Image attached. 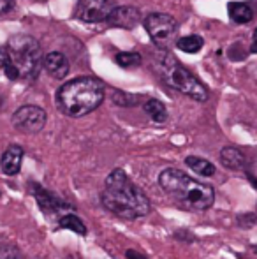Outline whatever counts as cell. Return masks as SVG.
<instances>
[{
	"label": "cell",
	"mask_w": 257,
	"mask_h": 259,
	"mask_svg": "<svg viewBox=\"0 0 257 259\" xmlns=\"http://www.w3.org/2000/svg\"><path fill=\"white\" fill-rule=\"evenodd\" d=\"M100 201L106 210L122 219H139L151 211L150 199L125 175L124 169H115L108 175Z\"/></svg>",
	"instance_id": "obj_1"
},
{
	"label": "cell",
	"mask_w": 257,
	"mask_h": 259,
	"mask_svg": "<svg viewBox=\"0 0 257 259\" xmlns=\"http://www.w3.org/2000/svg\"><path fill=\"white\" fill-rule=\"evenodd\" d=\"M162 191L185 210L204 211L215 201V192L210 185L190 178L187 173L175 167H168L159 177Z\"/></svg>",
	"instance_id": "obj_2"
},
{
	"label": "cell",
	"mask_w": 257,
	"mask_h": 259,
	"mask_svg": "<svg viewBox=\"0 0 257 259\" xmlns=\"http://www.w3.org/2000/svg\"><path fill=\"white\" fill-rule=\"evenodd\" d=\"M104 101V85L100 79L81 76L60 87L57 103L69 116H85L97 109Z\"/></svg>",
	"instance_id": "obj_3"
},
{
	"label": "cell",
	"mask_w": 257,
	"mask_h": 259,
	"mask_svg": "<svg viewBox=\"0 0 257 259\" xmlns=\"http://www.w3.org/2000/svg\"><path fill=\"white\" fill-rule=\"evenodd\" d=\"M157 71L161 74V78L164 79L166 85H169L171 89L178 90V92L189 96L190 99L199 101V103H204L208 101L210 92L201 81L189 71L185 69L176 57H173L168 52H161V55L157 57Z\"/></svg>",
	"instance_id": "obj_4"
},
{
	"label": "cell",
	"mask_w": 257,
	"mask_h": 259,
	"mask_svg": "<svg viewBox=\"0 0 257 259\" xmlns=\"http://www.w3.org/2000/svg\"><path fill=\"white\" fill-rule=\"evenodd\" d=\"M6 48L7 53H9L11 64L20 72V78H37L42 65V52L41 45L32 35H14V37L9 39Z\"/></svg>",
	"instance_id": "obj_5"
},
{
	"label": "cell",
	"mask_w": 257,
	"mask_h": 259,
	"mask_svg": "<svg viewBox=\"0 0 257 259\" xmlns=\"http://www.w3.org/2000/svg\"><path fill=\"white\" fill-rule=\"evenodd\" d=\"M144 28L150 34L151 41L161 48H169L178 34V23L173 16L164 13H155L146 16Z\"/></svg>",
	"instance_id": "obj_6"
},
{
	"label": "cell",
	"mask_w": 257,
	"mask_h": 259,
	"mask_svg": "<svg viewBox=\"0 0 257 259\" xmlns=\"http://www.w3.org/2000/svg\"><path fill=\"white\" fill-rule=\"evenodd\" d=\"M46 118V111L39 106H21L13 115V125L21 133L35 134L44 129Z\"/></svg>",
	"instance_id": "obj_7"
},
{
	"label": "cell",
	"mask_w": 257,
	"mask_h": 259,
	"mask_svg": "<svg viewBox=\"0 0 257 259\" xmlns=\"http://www.w3.org/2000/svg\"><path fill=\"white\" fill-rule=\"evenodd\" d=\"M115 9H117L115 0H78L76 16L86 23H97V21H108Z\"/></svg>",
	"instance_id": "obj_8"
},
{
	"label": "cell",
	"mask_w": 257,
	"mask_h": 259,
	"mask_svg": "<svg viewBox=\"0 0 257 259\" xmlns=\"http://www.w3.org/2000/svg\"><path fill=\"white\" fill-rule=\"evenodd\" d=\"M141 20V14L136 7H117V9L111 13V16L108 18V23L113 25V27L120 28H134Z\"/></svg>",
	"instance_id": "obj_9"
},
{
	"label": "cell",
	"mask_w": 257,
	"mask_h": 259,
	"mask_svg": "<svg viewBox=\"0 0 257 259\" xmlns=\"http://www.w3.org/2000/svg\"><path fill=\"white\" fill-rule=\"evenodd\" d=\"M34 196H35V199H37L39 208H41L42 211H46V213H59V211L69 210V208H71V205L60 201V199L55 198L52 192L39 187V185H34Z\"/></svg>",
	"instance_id": "obj_10"
},
{
	"label": "cell",
	"mask_w": 257,
	"mask_h": 259,
	"mask_svg": "<svg viewBox=\"0 0 257 259\" xmlns=\"http://www.w3.org/2000/svg\"><path fill=\"white\" fill-rule=\"evenodd\" d=\"M21 160H23V148L20 145H11L0 159V167L7 177H14L20 173Z\"/></svg>",
	"instance_id": "obj_11"
},
{
	"label": "cell",
	"mask_w": 257,
	"mask_h": 259,
	"mask_svg": "<svg viewBox=\"0 0 257 259\" xmlns=\"http://www.w3.org/2000/svg\"><path fill=\"white\" fill-rule=\"evenodd\" d=\"M44 69L55 79H64L69 74V62L64 53L52 52L44 57Z\"/></svg>",
	"instance_id": "obj_12"
},
{
	"label": "cell",
	"mask_w": 257,
	"mask_h": 259,
	"mask_svg": "<svg viewBox=\"0 0 257 259\" xmlns=\"http://www.w3.org/2000/svg\"><path fill=\"white\" fill-rule=\"evenodd\" d=\"M220 162L227 169H245L247 167V157L241 154V150L234 147H226L220 152Z\"/></svg>",
	"instance_id": "obj_13"
},
{
	"label": "cell",
	"mask_w": 257,
	"mask_h": 259,
	"mask_svg": "<svg viewBox=\"0 0 257 259\" xmlns=\"http://www.w3.org/2000/svg\"><path fill=\"white\" fill-rule=\"evenodd\" d=\"M227 11H229V18L234 23H248L254 18L252 7L243 2H231L227 6Z\"/></svg>",
	"instance_id": "obj_14"
},
{
	"label": "cell",
	"mask_w": 257,
	"mask_h": 259,
	"mask_svg": "<svg viewBox=\"0 0 257 259\" xmlns=\"http://www.w3.org/2000/svg\"><path fill=\"white\" fill-rule=\"evenodd\" d=\"M144 111L157 123H164L168 120V109H166L164 103H161L159 99H148L144 103Z\"/></svg>",
	"instance_id": "obj_15"
},
{
	"label": "cell",
	"mask_w": 257,
	"mask_h": 259,
	"mask_svg": "<svg viewBox=\"0 0 257 259\" xmlns=\"http://www.w3.org/2000/svg\"><path fill=\"white\" fill-rule=\"evenodd\" d=\"M185 164L197 175H202V177H212V175H215V166H213L212 162H208L206 159H201V157L189 155L185 159Z\"/></svg>",
	"instance_id": "obj_16"
},
{
	"label": "cell",
	"mask_w": 257,
	"mask_h": 259,
	"mask_svg": "<svg viewBox=\"0 0 257 259\" xmlns=\"http://www.w3.org/2000/svg\"><path fill=\"white\" fill-rule=\"evenodd\" d=\"M60 228L64 229H71V231L78 233V235H86V226L83 224V221L78 217V215H72V213H65L62 219L59 221Z\"/></svg>",
	"instance_id": "obj_17"
},
{
	"label": "cell",
	"mask_w": 257,
	"mask_h": 259,
	"mask_svg": "<svg viewBox=\"0 0 257 259\" xmlns=\"http://www.w3.org/2000/svg\"><path fill=\"white\" fill-rule=\"evenodd\" d=\"M202 45L204 42H202V39L199 35H185V37L176 41L178 50H182L183 53H197L202 48Z\"/></svg>",
	"instance_id": "obj_18"
},
{
	"label": "cell",
	"mask_w": 257,
	"mask_h": 259,
	"mask_svg": "<svg viewBox=\"0 0 257 259\" xmlns=\"http://www.w3.org/2000/svg\"><path fill=\"white\" fill-rule=\"evenodd\" d=\"M117 64L120 65V67H134V65H139L141 55L139 53H118Z\"/></svg>",
	"instance_id": "obj_19"
},
{
	"label": "cell",
	"mask_w": 257,
	"mask_h": 259,
	"mask_svg": "<svg viewBox=\"0 0 257 259\" xmlns=\"http://www.w3.org/2000/svg\"><path fill=\"white\" fill-rule=\"evenodd\" d=\"M0 259H20V252L13 245H2L0 247Z\"/></svg>",
	"instance_id": "obj_20"
},
{
	"label": "cell",
	"mask_w": 257,
	"mask_h": 259,
	"mask_svg": "<svg viewBox=\"0 0 257 259\" xmlns=\"http://www.w3.org/2000/svg\"><path fill=\"white\" fill-rule=\"evenodd\" d=\"M9 64H11L9 53H7V48L4 46V48H0V71H4Z\"/></svg>",
	"instance_id": "obj_21"
},
{
	"label": "cell",
	"mask_w": 257,
	"mask_h": 259,
	"mask_svg": "<svg viewBox=\"0 0 257 259\" xmlns=\"http://www.w3.org/2000/svg\"><path fill=\"white\" fill-rule=\"evenodd\" d=\"M14 6L13 0H0V14H6L7 11H11Z\"/></svg>",
	"instance_id": "obj_22"
},
{
	"label": "cell",
	"mask_w": 257,
	"mask_h": 259,
	"mask_svg": "<svg viewBox=\"0 0 257 259\" xmlns=\"http://www.w3.org/2000/svg\"><path fill=\"white\" fill-rule=\"evenodd\" d=\"M127 257L129 259H146L144 256H141L139 252H136V250H127Z\"/></svg>",
	"instance_id": "obj_23"
},
{
	"label": "cell",
	"mask_w": 257,
	"mask_h": 259,
	"mask_svg": "<svg viewBox=\"0 0 257 259\" xmlns=\"http://www.w3.org/2000/svg\"><path fill=\"white\" fill-rule=\"evenodd\" d=\"M250 52L257 53V28L254 30V37H252V46H250Z\"/></svg>",
	"instance_id": "obj_24"
},
{
	"label": "cell",
	"mask_w": 257,
	"mask_h": 259,
	"mask_svg": "<svg viewBox=\"0 0 257 259\" xmlns=\"http://www.w3.org/2000/svg\"><path fill=\"white\" fill-rule=\"evenodd\" d=\"M250 182H252V184H254V185H255V189H257V178H254V177H250Z\"/></svg>",
	"instance_id": "obj_25"
},
{
	"label": "cell",
	"mask_w": 257,
	"mask_h": 259,
	"mask_svg": "<svg viewBox=\"0 0 257 259\" xmlns=\"http://www.w3.org/2000/svg\"><path fill=\"white\" fill-rule=\"evenodd\" d=\"M0 108H2V97H0Z\"/></svg>",
	"instance_id": "obj_26"
}]
</instances>
